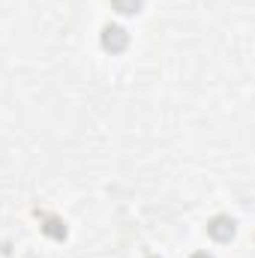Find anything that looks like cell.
I'll use <instances>...</instances> for the list:
<instances>
[{
	"label": "cell",
	"instance_id": "obj_1",
	"mask_svg": "<svg viewBox=\"0 0 255 258\" xmlns=\"http://www.w3.org/2000/svg\"><path fill=\"white\" fill-rule=\"evenodd\" d=\"M102 48L105 51H111V54H120L123 48L129 45V33L120 27V24H108V27H102Z\"/></svg>",
	"mask_w": 255,
	"mask_h": 258
},
{
	"label": "cell",
	"instance_id": "obj_2",
	"mask_svg": "<svg viewBox=\"0 0 255 258\" xmlns=\"http://www.w3.org/2000/svg\"><path fill=\"white\" fill-rule=\"evenodd\" d=\"M207 231H210V237H213V240L225 243V240H231V237H234V219H231V216H213V219H210V225H207Z\"/></svg>",
	"mask_w": 255,
	"mask_h": 258
},
{
	"label": "cell",
	"instance_id": "obj_3",
	"mask_svg": "<svg viewBox=\"0 0 255 258\" xmlns=\"http://www.w3.org/2000/svg\"><path fill=\"white\" fill-rule=\"evenodd\" d=\"M141 3H144V0H111L114 12H120V15H135V12H141Z\"/></svg>",
	"mask_w": 255,
	"mask_h": 258
},
{
	"label": "cell",
	"instance_id": "obj_4",
	"mask_svg": "<svg viewBox=\"0 0 255 258\" xmlns=\"http://www.w3.org/2000/svg\"><path fill=\"white\" fill-rule=\"evenodd\" d=\"M42 231H45V234H51V237H63V234H66L63 222H57V219H48V222L42 225Z\"/></svg>",
	"mask_w": 255,
	"mask_h": 258
},
{
	"label": "cell",
	"instance_id": "obj_5",
	"mask_svg": "<svg viewBox=\"0 0 255 258\" xmlns=\"http://www.w3.org/2000/svg\"><path fill=\"white\" fill-rule=\"evenodd\" d=\"M192 258H213V255H207V252H195Z\"/></svg>",
	"mask_w": 255,
	"mask_h": 258
},
{
	"label": "cell",
	"instance_id": "obj_6",
	"mask_svg": "<svg viewBox=\"0 0 255 258\" xmlns=\"http://www.w3.org/2000/svg\"><path fill=\"white\" fill-rule=\"evenodd\" d=\"M150 258H159V255H150Z\"/></svg>",
	"mask_w": 255,
	"mask_h": 258
}]
</instances>
